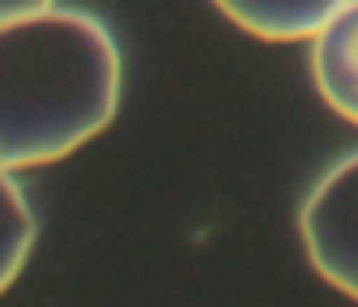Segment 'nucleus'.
Wrapping results in <instances>:
<instances>
[{
    "label": "nucleus",
    "instance_id": "nucleus-6",
    "mask_svg": "<svg viewBox=\"0 0 358 307\" xmlns=\"http://www.w3.org/2000/svg\"><path fill=\"white\" fill-rule=\"evenodd\" d=\"M52 9V0H0V22H13V17H30Z\"/></svg>",
    "mask_w": 358,
    "mask_h": 307
},
{
    "label": "nucleus",
    "instance_id": "nucleus-1",
    "mask_svg": "<svg viewBox=\"0 0 358 307\" xmlns=\"http://www.w3.org/2000/svg\"><path fill=\"white\" fill-rule=\"evenodd\" d=\"M120 48L81 9L0 22V166L26 171L69 158L120 107Z\"/></svg>",
    "mask_w": 358,
    "mask_h": 307
},
{
    "label": "nucleus",
    "instance_id": "nucleus-5",
    "mask_svg": "<svg viewBox=\"0 0 358 307\" xmlns=\"http://www.w3.org/2000/svg\"><path fill=\"white\" fill-rule=\"evenodd\" d=\"M30 248H34V213L9 166H0V294L22 273Z\"/></svg>",
    "mask_w": 358,
    "mask_h": 307
},
{
    "label": "nucleus",
    "instance_id": "nucleus-3",
    "mask_svg": "<svg viewBox=\"0 0 358 307\" xmlns=\"http://www.w3.org/2000/svg\"><path fill=\"white\" fill-rule=\"evenodd\" d=\"M311 77L320 99L358 124V0H345L311 38Z\"/></svg>",
    "mask_w": 358,
    "mask_h": 307
},
{
    "label": "nucleus",
    "instance_id": "nucleus-4",
    "mask_svg": "<svg viewBox=\"0 0 358 307\" xmlns=\"http://www.w3.org/2000/svg\"><path fill=\"white\" fill-rule=\"evenodd\" d=\"M239 30L264 43H294L316 38L320 26L345 5V0H213Z\"/></svg>",
    "mask_w": 358,
    "mask_h": 307
},
{
    "label": "nucleus",
    "instance_id": "nucleus-2",
    "mask_svg": "<svg viewBox=\"0 0 358 307\" xmlns=\"http://www.w3.org/2000/svg\"><path fill=\"white\" fill-rule=\"evenodd\" d=\"M303 252L329 286L358 303V154L341 158L299 209Z\"/></svg>",
    "mask_w": 358,
    "mask_h": 307
}]
</instances>
